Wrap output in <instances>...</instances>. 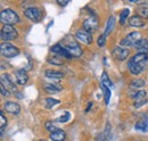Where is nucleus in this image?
I'll use <instances>...</instances> for the list:
<instances>
[{"label":"nucleus","mask_w":148,"mask_h":141,"mask_svg":"<svg viewBox=\"0 0 148 141\" xmlns=\"http://www.w3.org/2000/svg\"><path fill=\"white\" fill-rule=\"evenodd\" d=\"M3 109L7 113L12 114V115H17L19 112H21V106L17 103H15V101H7L3 105Z\"/></svg>","instance_id":"obj_12"},{"label":"nucleus","mask_w":148,"mask_h":141,"mask_svg":"<svg viewBox=\"0 0 148 141\" xmlns=\"http://www.w3.org/2000/svg\"><path fill=\"white\" fill-rule=\"evenodd\" d=\"M83 29L86 31H88L89 33H92L96 30H98V18L95 15L86 18L83 22Z\"/></svg>","instance_id":"obj_8"},{"label":"nucleus","mask_w":148,"mask_h":141,"mask_svg":"<svg viewBox=\"0 0 148 141\" xmlns=\"http://www.w3.org/2000/svg\"><path fill=\"white\" fill-rule=\"evenodd\" d=\"M70 117H71V114H70L69 112H66V113H65L63 116H60L57 121H58V122H60V123H65V122H67V121L70 120Z\"/></svg>","instance_id":"obj_34"},{"label":"nucleus","mask_w":148,"mask_h":141,"mask_svg":"<svg viewBox=\"0 0 148 141\" xmlns=\"http://www.w3.org/2000/svg\"><path fill=\"white\" fill-rule=\"evenodd\" d=\"M115 24H116V19L114 16H110L108 18V21H107V23H106V29H105V32H104V35L107 38V35L111 33L112 31L114 30V27H115Z\"/></svg>","instance_id":"obj_19"},{"label":"nucleus","mask_w":148,"mask_h":141,"mask_svg":"<svg viewBox=\"0 0 148 141\" xmlns=\"http://www.w3.org/2000/svg\"><path fill=\"white\" fill-rule=\"evenodd\" d=\"M45 126H46V130H48L50 133H53V132H55V131L58 130V129H57V126L55 125V123H54V122H51V121L47 122V123L45 124Z\"/></svg>","instance_id":"obj_31"},{"label":"nucleus","mask_w":148,"mask_h":141,"mask_svg":"<svg viewBox=\"0 0 148 141\" xmlns=\"http://www.w3.org/2000/svg\"><path fill=\"white\" fill-rule=\"evenodd\" d=\"M49 138H50L51 141H64L66 139V133H65L63 130L58 129L57 131L50 133V137H49Z\"/></svg>","instance_id":"obj_17"},{"label":"nucleus","mask_w":148,"mask_h":141,"mask_svg":"<svg viewBox=\"0 0 148 141\" xmlns=\"http://www.w3.org/2000/svg\"><path fill=\"white\" fill-rule=\"evenodd\" d=\"M60 46H62L63 48H65L72 57H80V56L82 55V49L80 48V46H79V43L76 42V40L74 39L73 36H71V35L65 36V38L62 40Z\"/></svg>","instance_id":"obj_2"},{"label":"nucleus","mask_w":148,"mask_h":141,"mask_svg":"<svg viewBox=\"0 0 148 141\" xmlns=\"http://www.w3.org/2000/svg\"><path fill=\"white\" fill-rule=\"evenodd\" d=\"M0 18L3 24H8V25H13V24H16L19 22V16L17 15V13H15L10 8L2 9L1 14H0Z\"/></svg>","instance_id":"obj_3"},{"label":"nucleus","mask_w":148,"mask_h":141,"mask_svg":"<svg viewBox=\"0 0 148 141\" xmlns=\"http://www.w3.org/2000/svg\"><path fill=\"white\" fill-rule=\"evenodd\" d=\"M69 2H70L69 0H65V1H62V0H58V1H57V3H58L59 6H66V5L69 3Z\"/></svg>","instance_id":"obj_36"},{"label":"nucleus","mask_w":148,"mask_h":141,"mask_svg":"<svg viewBox=\"0 0 148 141\" xmlns=\"http://www.w3.org/2000/svg\"><path fill=\"white\" fill-rule=\"evenodd\" d=\"M0 53L6 58H13L19 55V50L17 47H15L9 42H2L0 46Z\"/></svg>","instance_id":"obj_5"},{"label":"nucleus","mask_w":148,"mask_h":141,"mask_svg":"<svg viewBox=\"0 0 148 141\" xmlns=\"http://www.w3.org/2000/svg\"><path fill=\"white\" fill-rule=\"evenodd\" d=\"M75 39L83 42L84 44H91L92 43V35L91 33H89L88 31H86L84 29L77 30L75 33Z\"/></svg>","instance_id":"obj_9"},{"label":"nucleus","mask_w":148,"mask_h":141,"mask_svg":"<svg viewBox=\"0 0 148 141\" xmlns=\"http://www.w3.org/2000/svg\"><path fill=\"white\" fill-rule=\"evenodd\" d=\"M0 121H1V124H0V129H1V136H2V133H3V130H5L6 125H7V120H6V117L3 116L2 112H0Z\"/></svg>","instance_id":"obj_32"},{"label":"nucleus","mask_w":148,"mask_h":141,"mask_svg":"<svg viewBox=\"0 0 148 141\" xmlns=\"http://www.w3.org/2000/svg\"><path fill=\"white\" fill-rule=\"evenodd\" d=\"M1 84H3L5 88H7L9 91H13V92H16V91H17V88H16V86H15V82H14V81L10 79V76L7 75V74L1 75Z\"/></svg>","instance_id":"obj_11"},{"label":"nucleus","mask_w":148,"mask_h":141,"mask_svg":"<svg viewBox=\"0 0 148 141\" xmlns=\"http://www.w3.org/2000/svg\"><path fill=\"white\" fill-rule=\"evenodd\" d=\"M129 14H130L129 8H124V9L121 12V14H120V23H121V24H124V23H125V21H127V18L129 16Z\"/></svg>","instance_id":"obj_29"},{"label":"nucleus","mask_w":148,"mask_h":141,"mask_svg":"<svg viewBox=\"0 0 148 141\" xmlns=\"http://www.w3.org/2000/svg\"><path fill=\"white\" fill-rule=\"evenodd\" d=\"M0 34H1V39L3 40V42L12 41V40H14V39H16L18 36L16 29L13 25H8V24H3Z\"/></svg>","instance_id":"obj_4"},{"label":"nucleus","mask_w":148,"mask_h":141,"mask_svg":"<svg viewBox=\"0 0 148 141\" xmlns=\"http://www.w3.org/2000/svg\"><path fill=\"white\" fill-rule=\"evenodd\" d=\"M43 89L49 94H56L62 90V86H59V84H46Z\"/></svg>","instance_id":"obj_20"},{"label":"nucleus","mask_w":148,"mask_h":141,"mask_svg":"<svg viewBox=\"0 0 148 141\" xmlns=\"http://www.w3.org/2000/svg\"><path fill=\"white\" fill-rule=\"evenodd\" d=\"M143 39L141 38V34L139 32H131L129 34L127 35L124 39L121 40V47H134V44L140 40Z\"/></svg>","instance_id":"obj_6"},{"label":"nucleus","mask_w":148,"mask_h":141,"mask_svg":"<svg viewBox=\"0 0 148 141\" xmlns=\"http://www.w3.org/2000/svg\"><path fill=\"white\" fill-rule=\"evenodd\" d=\"M45 75L48 79H55V80H59V79L64 77V73L55 70H47L45 72Z\"/></svg>","instance_id":"obj_18"},{"label":"nucleus","mask_w":148,"mask_h":141,"mask_svg":"<svg viewBox=\"0 0 148 141\" xmlns=\"http://www.w3.org/2000/svg\"><path fill=\"white\" fill-rule=\"evenodd\" d=\"M146 90H139V91H137V92H134L133 93V96H132V99L136 101V104L137 103H140V101H143L144 99H145V97H146Z\"/></svg>","instance_id":"obj_23"},{"label":"nucleus","mask_w":148,"mask_h":141,"mask_svg":"<svg viewBox=\"0 0 148 141\" xmlns=\"http://www.w3.org/2000/svg\"><path fill=\"white\" fill-rule=\"evenodd\" d=\"M24 15L30 21L37 23V22H40L42 18V12L38 7H30V8H26L24 10Z\"/></svg>","instance_id":"obj_7"},{"label":"nucleus","mask_w":148,"mask_h":141,"mask_svg":"<svg viewBox=\"0 0 148 141\" xmlns=\"http://www.w3.org/2000/svg\"><path fill=\"white\" fill-rule=\"evenodd\" d=\"M136 130L137 131H141V132H146L148 130V118L144 117L141 120H139L136 123Z\"/></svg>","instance_id":"obj_21"},{"label":"nucleus","mask_w":148,"mask_h":141,"mask_svg":"<svg viewBox=\"0 0 148 141\" xmlns=\"http://www.w3.org/2000/svg\"><path fill=\"white\" fill-rule=\"evenodd\" d=\"M146 86V82L145 80H141V79H138V80H133L131 83H130V87L131 88H143Z\"/></svg>","instance_id":"obj_26"},{"label":"nucleus","mask_w":148,"mask_h":141,"mask_svg":"<svg viewBox=\"0 0 148 141\" xmlns=\"http://www.w3.org/2000/svg\"><path fill=\"white\" fill-rule=\"evenodd\" d=\"M48 62L51 63V64H54V65H57V66H60V65L64 64V62H63V59H62V56H59V55H53V56L48 59Z\"/></svg>","instance_id":"obj_24"},{"label":"nucleus","mask_w":148,"mask_h":141,"mask_svg":"<svg viewBox=\"0 0 148 141\" xmlns=\"http://www.w3.org/2000/svg\"><path fill=\"white\" fill-rule=\"evenodd\" d=\"M101 83L105 84V86L108 87V88L113 86V83L111 82V80H110V77H108V75H107L106 72H103V74H101Z\"/></svg>","instance_id":"obj_30"},{"label":"nucleus","mask_w":148,"mask_h":141,"mask_svg":"<svg viewBox=\"0 0 148 141\" xmlns=\"http://www.w3.org/2000/svg\"><path fill=\"white\" fill-rule=\"evenodd\" d=\"M51 53H54L55 55H59L62 57H65V58H72V56L69 53V51L65 48H63L60 44H55L51 48Z\"/></svg>","instance_id":"obj_14"},{"label":"nucleus","mask_w":148,"mask_h":141,"mask_svg":"<svg viewBox=\"0 0 148 141\" xmlns=\"http://www.w3.org/2000/svg\"><path fill=\"white\" fill-rule=\"evenodd\" d=\"M138 12V16L140 17H144V18H148V7L147 6H141L137 9Z\"/></svg>","instance_id":"obj_28"},{"label":"nucleus","mask_w":148,"mask_h":141,"mask_svg":"<svg viewBox=\"0 0 148 141\" xmlns=\"http://www.w3.org/2000/svg\"><path fill=\"white\" fill-rule=\"evenodd\" d=\"M97 44H98V47H100V48H103L105 44H106V36L104 34H101L98 39H97Z\"/></svg>","instance_id":"obj_33"},{"label":"nucleus","mask_w":148,"mask_h":141,"mask_svg":"<svg viewBox=\"0 0 148 141\" xmlns=\"http://www.w3.org/2000/svg\"><path fill=\"white\" fill-rule=\"evenodd\" d=\"M39 141H47V140H39Z\"/></svg>","instance_id":"obj_37"},{"label":"nucleus","mask_w":148,"mask_h":141,"mask_svg":"<svg viewBox=\"0 0 148 141\" xmlns=\"http://www.w3.org/2000/svg\"><path fill=\"white\" fill-rule=\"evenodd\" d=\"M110 131H111V127H110V124H107L106 129L96 137L95 141H107L110 139Z\"/></svg>","instance_id":"obj_22"},{"label":"nucleus","mask_w":148,"mask_h":141,"mask_svg":"<svg viewBox=\"0 0 148 141\" xmlns=\"http://www.w3.org/2000/svg\"><path fill=\"white\" fill-rule=\"evenodd\" d=\"M0 89H1V96H3V97H8V96L10 94L9 90H8L7 88H5L3 84H0Z\"/></svg>","instance_id":"obj_35"},{"label":"nucleus","mask_w":148,"mask_h":141,"mask_svg":"<svg viewBox=\"0 0 148 141\" xmlns=\"http://www.w3.org/2000/svg\"><path fill=\"white\" fill-rule=\"evenodd\" d=\"M148 64V55L147 53H138L134 55L128 63V68L132 75H139Z\"/></svg>","instance_id":"obj_1"},{"label":"nucleus","mask_w":148,"mask_h":141,"mask_svg":"<svg viewBox=\"0 0 148 141\" xmlns=\"http://www.w3.org/2000/svg\"><path fill=\"white\" fill-rule=\"evenodd\" d=\"M60 103V100H57V99H53V98H47L45 99V106L47 108H53L55 105H58Z\"/></svg>","instance_id":"obj_27"},{"label":"nucleus","mask_w":148,"mask_h":141,"mask_svg":"<svg viewBox=\"0 0 148 141\" xmlns=\"http://www.w3.org/2000/svg\"><path fill=\"white\" fill-rule=\"evenodd\" d=\"M129 25L132 27H143L145 25L144 19L138 16V15H133L129 18Z\"/></svg>","instance_id":"obj_15"},{"label":"nucleus","mask_w":148,"mask_h":141,"mask_svg":"<svg viewBox=\"0 0 148 141\" xmlns=\"http://www.w3.org/2000/svg\"><path fill=\"white\" fill-rule=\"evenodd\" d=\"M112 55H113V57H114L115 59H117V60H124V59H127L128 56H129V50H128L127 48H123V47L120 46V47H115V48L113 49Z\"/></svg>","instance_id":"obj_10"},{"label":"nucleus","mask_w":148,"mask_h":141,"mask_svg":"<svg viewBox=\"0 0 148 141\" xmlns=\"http://www.w3.org/2000/svg\"><path fill=\"white\" fill-rule=\"evenodd\" d=\"M15 77H16V82L18 84H22V86L26 84L29 81V75H27L26 70H23V68L15 70Z\"/></svg>","instance_id":"obj_13"},{"label":"nucleus","mask_w":148,"mask_h":141,"mask_svg":"<svg viewBox=\"0 0 148 141\" xmlns=\"http://www.w3.org/2000/svg\"><path fill=\"white\" fill-rule=\"evenodd\" d=\"M101 89L104 91V100H105V104L108 105L110 104V99H111V90H110L108 87H106L103 83H101Z\"/></svg>","instance_id":"obj_25"},{"label":"nucleus","mask_w":148,"mask_h":141,"mask_svg":"<svg viewBox=\"0 0 148 141\" xmlns=\"http://www.w3.org/2000/svg\"><path fill=\"white\" fill-rule=\"evenodd\" d=\"M134 48L140 53H148V40L146 39H140L136 44Z\"/></svg>","instance_id":"obj_16"}]
</instances>
